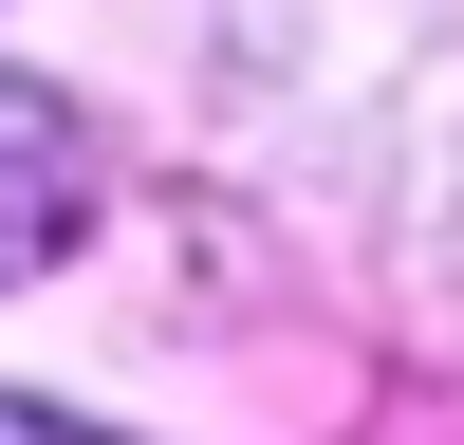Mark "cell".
<instances>
[{
  "label": "cell",
  "instance_id": "1",
  "mask_svg": "<svg viewBox=\"0 0 464 445\" xmlns=\"http://www.w3.org/2000/svg\"><path fill=\"white\" fill-rule=\"evenodd\" d=\"M74 222H93V130H74L37 74H0V279L74 260Z\"/></svg>",
  "mask_w": 464,
  "mask_h": 445
},
{
  "label": "cell",
  "instance_id": "2",
  "mask_svg": "<svg viewBox=\"0 0 464 445\" xmlns=\"http://www.w3.org/2000/svg\"><path fill=\"white\" fill-rule=\"evenodd\" d=\"M0 445H111V427H74V408H19V390H0Z\"/></svg>",
  "mask_w": 464,
  "mask_h": 445
}]
</instances>
